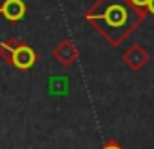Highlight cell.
I'll use <instances>...</instances> for the list:
<instances>
[{
  "instance_id": "cell-3",
  "label": "cell",
  "mask_w": 154,
  "mask_h": 149,
  "mask_svg": "<svg viewBox=\"0 0 154 149\" xmlns=\"http://www.w3.org/2000/svg\"><path fill=\"white\" fill-rule=\"evenodd\" d=\"M122 60L123 64L131 69V71H141L149 60H150V53L141 46V44H132L129 46L123 53H122Z\"/></svg>"
},
{
  "instance_id": "cell-8",
  "label": "cell",
  "mask_w": 154,
  "mask_h": 149,
  "mask_svg": "<svg viewBox=\"0 0 154 149\" xmlns=\"http://www.w3.org/2000/svg\"><path fill=\"white\" fill-rule=\"evenodd\" d=\"M147 13L154 17V0H149L147 2Z\"/></svg>"
},
{
  "instance_id": "cell-2",
  "label": "cell",
  "mask_w": 154,
  "mask_h": 149,
  "mask_svg": "<svg viewBox=\"0 0 154 149\" xmlns=\"http://www.w3.org/2000/svg\"><path fill=\"white\" fill-rule=\"evenodd\" d=\"M0 58L18 71H29L36 64L38 55L26 42L6 40V42H0Z\"/></svg>"
},
{
  "instance_id": "cell-1",
  "label": "cell",
  "mask_w": 154,
  "mask_h": 149,
  "mask_svg": "<svg viewBox=\"0 0 154 149\" xmlns=\"http://www.w3.org/2000/svg\"><path fill=\"white\" fill-rule=\"evenodd\" d=\"M145 15L129 0H96L85 11V20L109 46L118 47L141 26Z\"/></svg>"
},
{
  "instance_id": "cell-7",
  "label": "cell",
  "mask_w": 154,
  "mask_h": 149,
  "mask_svg": "<svg viewBox=\"0 0 154 149\" xmlns=\"http://www.w3.org/2000/svg\"><path fill=\"white\" fill-rule=\"evenodd\" d=\"M102 149H123L122 145H120V142L118 140H107L105 144H103V147Z\"/></svg>"
},
{
  "instance_id": "cell-6",
  "label": "cell",
  "mask_w": 154,
  "mask_h": 149,
  "mask_svg": "<svg viewBox=\"0 0 154 149\" xmlns=\"http://www.w3.org/2000/svg\"><path fill=\"white\" fill-rule=\"evenodd\" d=\"M129 2H131L136 9H140V11H145V13H147V2H149V0H129Z\"/></svg>"
},
{
  "instance_id": "cell-5",
  "label": "cell",
  "mask_w": 154,
  "mask_h": 149,
  "mask_svg": "<svg viewBox=\"0 0 154 149\" xmlns=\"http://www.w3.org/2000/svg\"><path fill=\"white\" fill-rule=\"evenodd\" d=\"M27 13V6L24 0H4L0 6V15L8 22H20Z\"/></svg>"
},
{
  "instance_id": "cell-4",
  "label": "cell",
  "mask_w": 154,
  "mask_h": 149,
  "mask_svg": "<svg viewBox=\"0 0 154 149\" xmlns=\"http://www.w3.org/2000/svg\"><path fill=\"white\" fill-rule=\"evenodd\" d=\"M78 56H80V49L76 47L74 42L69 40V38H63V40L53 49V58H54L62 67H65V69H69L76 60H78Z\"/></svg>"
}]
</instances>
